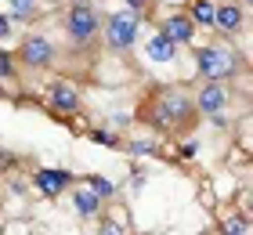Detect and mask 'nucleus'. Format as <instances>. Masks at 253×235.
<instances>
[{
  "mask_svg": "<svg viewBox=\"0 0 253 235\" xmlns=\"http://www.w3.org/2000/svg\"><path fill=\"white\" fill-rule=\"evenodd\" d=\"M134 120L152 127L163 138H181V134H192L203 116L192 105V91H185L181 84H152L137 105Z\"/></svg>",
  "mask_w": 253,
  "mask_h": 235,
  "instance_id": "1",
  "label": "nucleus"
},
{
  "mask_svg": "<svg viewBox=\"0 0 253 235\" xmlns=\"http://www.w3.org/2000/svg\"><path fill=\"white\" fill-rule=\"evenodd\" d=\"M156 33H159V37H167L170 44H177V47L199 44V29H195V22L185 15V11H167V15H159Z\"/></svg>",
  "mask_w": 253,
  "mask_h": 235,
  "instance_id": "9",
  "label": "nucleus"
},
{
  "mask_svg": "<svg viewBox=\"0 0 253 235\" xmlns=\"http://www.w3.org/2000/svg\"><path fill=\"white\" fill-rule=\"evenodd\" d=\"M217 235H250L246 210H239V214H232V217H221V232Z\"/></svg>",
  "mask_w": 253,
  "mask_h": 235,
  "instance_id": "18",
  "label": "nucleus"
},
{
  "mask_svg": "<svg viewBox=\"0 0 253 235\" xmlns=\"http://www.w3.org/2000/svg\"><path fill=\"white\" fill-rule=\"evenodd\" d=\"M213 4L217 0H188L185 15L195 22V29H210L213 26Z\"/></svg>",
  "mask_w": 253,
  "mask_h": 235,
  "instance_id": "14",
  "label": "nucleus"
},
{
  "mask_svg": "<svg viewBox=\"0 0 253 235\" xmlns=\"http://www.w3.org/2000/svg\"><path fill=\"white\" fill-rule=\"evenodd\" d=\"M11 37H15V22L0 11V40H11Z\"/></svg>",
  "mask_w": 253,
  "mask_h": 235,
  "instance_id": "23",
  "label": "nucleus"
},
{
  "mask_svg": "<svg viewBox=\"0 0 253 235\" xmlns=\"http://www.w3.org/2000/svg\"><path fill=\"white\" fill-rule=\"evenodd\" d=\"M192 69L199 80H213V84H235L246 76V51L232 47V40H210V44H192Z\"/></svg>",
  "mask_w": 253,
  "mask_h": 235,
  "instance_id": "2",
  "label": "nucleus"
},
{
  "mask_svg": "<svg viewBox=\"0 0 253 235\" xmlns=\"http://www.w3.org/2000/svg\"><path fill=\"white\" fill-rule=\"evenodd\" d=\"M15 80H18V62L11 51L0 47V84H15Z\"/></svg>",
  "mask_w": 253,
  "mask_h": 235,
  "instance_id": "19",
  "label": "nucleus"
},
{
  "mask_svg": "<svg viewBox=\"0 0 253 235\" xmlns=\"http://www.w3.org/2000/svg\"><path fill=\"white\" fill-rule=\"evenodd\" d=\"M80 181H84V185H87V188H90L94 195H101L105 203H112V199H116V192H120V188H116V181L101 178V174H84Z\"/></svg>",
  "mask_w": 253,
  "mask_h": 235,
  "instance_id": "16",
  "label": "nucleus"
},
{
  "mask_svg": "<svg viewBox=\"0 0 253 235\" xmlns=\"http://www.w3.org/2000/svg\"><path fill=\"white\" fill-rule=\"evenodd\" d=\"M177 156H181V159H195V156H199V145H195L192 138L181 141V145H177Z\"/></svg>",
  "mask_w": 253,
  "mask_h": 235,
  "instance_id": "22",
  "label": "nucleus"
},
{
  "mask_svg": "<svg viewBox=\"0 0 253 235\" xmlns=\"http://www.w3.org/2000/svg\"><path fill=\"white\" fill-rule=\"evenodd\" d=\"M94 221H98V235H126V214L123 210H112L109 203Z\"/></svg>",
  "mask_w": 253,
  "mask_h": 235,
  "instance_id": "13",
  "label": "nucleus"
},
{
  "mask_svg": "<svg viewBox=\"0 0 253 235\" xmlns=\"http://www.w3.org/2000/svg\"><path fill=\"white\" fill-rule=\"evenodd\" d=\"M239 4H246V7H250V4H253V0H239Z\"/></svg>",
  "mask_w": 253,
  "mask_h": 235,
  "instance_id": "24",
  "label": "nucleus"
},
{
  "mask_svg": "<svg viewBox=\"0 0 253 235\" xmlns=\"http://www.w3.org/2000/svg\"><path fill=\"white\" fill-rule=\"evenodd\" d=\"M87 141L105 145V148H123V134L112 131V127H90V131H87Z\"/></svg>",
  "mask_w": 253,
  "mask_h": 235,
  "instance_id": "17",
  "label": "nucleus"
},
{
  "mask_svg": "<svg viewBox=\"0 0 253 235\" xmlns=\"http://www.w3.org/2000/svg\"><path fill=\"white\" fill-rule=\"evenodd\" d=\"M43 105H47V112H54L58 120H73V116L84 112V94L73 80H62L54 76L47 87H43Z\"/></svg>",
  "mask_w": 253,
  "mask_h": 235,
  "instance_id": "6",
  "label": "nucleus"
},
{
  "mask_svg": "<svg viewBox=\"0 0 253 235\" xmlns=\"http://www.w3.org/2000/svg\"><path fill=\"white\" fill-rule=\"evenodd\" d=\"M243 29H246V4H239V0H217L210 33H217L221 40H235V37H243Z\"/></svg>",
  "mask_w": 253,
  "mask_h": 235,
  "instance_id": "8",
  "label": "nucleus"
},
{
  "mask_svg": "<svg viewBox=\"0 0 253 235\" xmlns=\"http://www.w3.org/2000/svg\"><path fill=\"white\" fill-rule=\"evenodd\" d=\"M11 11H7V18L11 22H37L40 18V0H7Z\"/></svg>",
  "mask_w": 253,
  "mask_h": 235,
  "instance_id": "15",
  "label": "nucleus"
},
{
  "mask_svg": "<svg viewBox=\"0 0 253 235\" xmlns=\"http://www.w3.org/2000/svg\"><path fill=\"white\" fill-rule=\"evenodd\" d=\"M123 148L130 152V156H163L152 141H123Z\"/></svg>",
  "mask_w": 253,
  "mask_h": 235,
  "instance_id": "20",
  "label": "nucleus"
},
{
  "mask_svg": "<svg viewBox=\"0 0 253 235\" xmlns=\"http://www.w3.org/2000/svg\"><path fill=\"white\" fill-rule=\"evenodd\" d=\"M33 185L40 188L43 199H58L65 188L76 185V174L65 167H40V170H33Z\"/></svg>",
  "mask_w": 253,
  "mask_h": 235,
  "instance_id": "10",
  "label": "nucleus"
},
{
  "mask_svg": "<svg viewBox=\"0 0 253 235\" xmlns=\"http://www.w3.org/2000/svg\"><path fill=\"white\" fill-rule=\"evenodd\" d=\"M177 54H181V47L170 44L167 37H159V33H152V37L145 40V58H148L152 65H174Z\"/></svg>",
  "mask_w": 253,
  "mask_h": 235,
  "instance_id": "12",
  "label": "nucleus"
},
{
  "mask_svg": "<svg viewBox=\"0 0 253 235\" xmlns=\"http://www.w3.org/2000/svg\"><path fill=\"white\" fill-rule=\"evenodd\" d=\"M137 40H141V18L134 11H109L101 15V44L109 47L112 54H130Z\"/></svg>",
  "mask_w": 253,
  "mask_h": 235,
  "instance_id": "5",
  "label": "nucleus"
},
{
  "mask_svg": "<svg viewBox=\"0 0 253 235\" xmlns=\"http://www.w3.org/2000/svg\"><path fill=\"white\" fill-rule=\"evenodd\" d=\"M73 210H76V217H84V221H94L101 210H105V199L101 195H94L90 188L80 181L76 188H73Z\"/></svg>",
  "mask_w": 253,
  "mask_h": 235,
  "instance_id": "11",
  "label": "nucleus"
},
{
  "mask_svg": "<svg viewBox=\"0 0 253 235\" xmlns=\"http://www.w3.org/2000/svg\"><path fill=\"white\" fill-rule=\"evenodd\" d=\"M11 54H15L18 69H26V73H47V69L58 65L62 44L51 40L43 29H29L26 37H18V47H15Z\"/></svg>",
  "mask_w": 253,
  "mask_h": 235,
  "instance_id": "4",
  "label": "nucleus"
},
{
  "mask_svg": "<svg viewBox=\"0 0 253 235\" xmlns=\"http://www.w3.org/2000/svg\"><path fill=\"white\" fill-rule=\"evenodd\" d=\"M123 4H126V11H134L137 18H148L152 7H156V0H123Z\"/></svg>",
  "mask_w": 253,
  "mask_h": 235,
  "instance_id": "21",
  "label": "nucleus"
},
{
  "mask_svg": "<svg viewBox=\"0 0 253 235\" xmlns=\"http://www.w3.org/2000/svg\"><path fill=\"white\" fill-rule=\"evenodd\" d=\"M192 105L195 112L203 116H217V112H228L232 109V84H213V80H203V84H195L192 91Z\"/></svg>",
  "mask_w": 253,
  "mask_h": 235,
  "instance_id": "7",
  "label": "nucleus"
},
{
  "mask_svg": "<svg viewBox=\"0 0 253 235\" xmlns=\"http://www.w3.org/2000/svg\"><path fill=\"white\" fill-rule=\"evenodd\" d=\"M0 98H7V91H4V87H0Z\"/></svg>",
  "mask_w": 253,
  "mask_h": 235,
  "instance_id": "25",
  "label": "nucleus"
},
{
  "mask_svg": "<svg viewBox=\"0 0 253 235\" xmlns=\"http://www.w3.org/2000/svg\"><path fill=\"white\" fill-rule=\"evenodd\" d=\"M62 37L69 54L101 51V11L94 7V0H69L62 11Z\"/></svg>",
  "mask_w": 253,
  "mask_h": 235,
  "instance_id": "3",
  "label": "nucleus"
}]
</instances>
